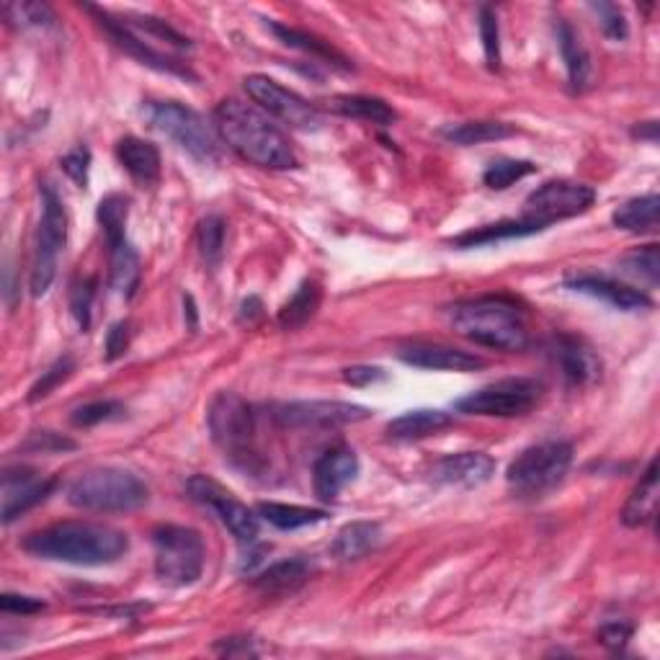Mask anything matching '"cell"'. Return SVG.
Returning <instances> with one entry per match:
<instances>
[{"mask_svg":"<svg viewBox=\"0 0 660 660\" xmlns=\"http://www.w3.org/2000/svg\"><path fill=\"white\" fill-rule=\"evenodd\" d=\"M630 635H632L630 624H607L598 637H601V643L607 645V648L619 650V648H624V643H627Z\"/></svg>","mask_w":660,"mask_h":660,"instance_id":"816d5d0a","label":"cell"},{"mask_svg":"<svg viewBox=\"0 0 660 660\" xmlns=\"http://www.w3.org/2000/svg\"><path fill=\"white\" fill-rule=\"evenodd\" d=\"M320 305V287L315 281H305L297 292L292 294V300L281 307L279 313V326L284 330H294L313 318L315 309Z\"/></svg>","mask_w":660,"mask_h":660,"instance_id":"d590c367","label":"cell"},{"mask_svg":"<svg viewBox=\"0 0 660 660\" xmlns=\"http://www.w3.org/2000/svg\"><path fill=\"white\" fill-rule=\"evenodd\" d=\"M570 465H573V446L568 442L534 444L508 465L506 483L519 498H545L566 480Z\"/></svg>","mask_w":660,"mask_h":660,"instance_id":"5b68a950","label":"cell"},{"mask_svg":"<svg viewBox=\"0 0 660 660\" xmlns=\"http://www.w3.org/2000/svg\"><path fill=\"white\" fill-rule=\"evenodd\" d=\"M596 202V191L586 183L578 181H547L540 189H534L524 202V219L545 230L557 219H568L591 210Z\"/></svg>","mask_w":660,"mask_h":660,"instance_id":"8fae6325","label":"cell"},{"mask_svg":"<svg viewBox=\"0 0 660 660\" xmlns=\"http://www.w3.org/2000/svg\"><path fill=\"white\" fill-rule=\"evenodd\" d=\"M274 416L289 429H335V426L367 421L371 410L343 401H300L279 405Z\"/></svg>","mask_w":660,"mask_h":660,"instance_id":"5bb4252c","label":"cell"},{"mask_svg":"<svg viewBox=\"0 0 660 660\" xmlns=\"http://www.w3.org/2000/svg\"><path fill=\"white\" fill-rule=\"evenodd\" d=\"M67 500L82 511L127 513L148 504V485L122 467H96L73 480Z\"/></svg>","mask_w":660,"mask_h":660,"instance_id":"277c9868","label":"cell"},{"mask_svg":"<svg viewBox=\"0 0 660 660\" xmlns=\"http://www.w3.org/2000/svg\"><path fill=\"white\" fill-rule=\"evenodd\" d=\"M343 380L354 384V388H367V384L384 382L388 380V375H384V369L380 367H348L343 369Z\"/></svg>","mask_w":660,"mask_h":660,"instance_id":"681fc988","label":"cell"},{"mask_svg":"<svg viewBox=\"0 0 660 660\" xmlns=\"http://www.w3.org/2000/svg\"><path fill=\"white\" fill-rule=\"evenodd\" d=\"M186 487H189V495L196 504L212 508L217 513V519L230 529V534L236 536L240 545H253L258 540V516L245 504H240L230 491H225L217 480L196 474Z\"/></svg>","mask_w":660,"mask_h":660,"instance_id":"7c38bea8","label":"cell"},{"mask_svg":"<svg viewBox=\"0 0 660 660\" xmlns=\"http://www.w3.org/2000/svg\"><path fill=\"white\" fill-rule=\"evenodd\" d=\"M127 348H129V326L127 322H116L106 335V359L109 361L119 359Z\"/></svg>","mask_w":660,"mask_h":660,"instance_id":"f907efd6","label":"cell"},{"mask_svg":"<svg viewBox=\"0 0 660 660\" xmlns=\"http://www.w3.org/2000/svg\"><path fill=\"white\" fill-rule=\"evenodd\" d=\"M96 297V279H82L71 289V313L80 330L91 328V307Z\"/></svg>","mask_w":660,"mask_h":660,"instance_id":"7bdbcfd3","label":"cell"},{"mask_svg":"<svg viewBox=\"0 0 660 660\" xmlns=\"http://www.w3.org/2000/svg\"><path fill=\"white\" fill-rule=\"evenodd\" d=\"M635 135L639 137V140H645V137H648L650 142H656L658 124H656V122H645V129H643V127H637V129H635Z\"/></svg>","mask_w":660,"mask_h":660,"instance_id":"db71d44e","label":"cell"},{"mask_svg":"<svg viewBox=\"0 0 660 660\" xmlns=\"http://www.w3.org/2000/svg\"><path fill=\"white\" fill-rule=\"evenodd\" d=\"M3 13L18 29H50L58 21L47 3H9Z\"/></svg>","mask_w":660,"mask_h":660,"instance_id":"74e56055","label":"cell"},{"mask_svg":"<svg viewBox=\"0 0 660 660\" xmlns=\"http://www.w3.org/2000/svg\"><path fill=\"white\" fill-rule=\"evenodd\" d=\"M24 553L39 560L67 562V566H112L127 555L129 540L119 529L91 524V521H62L21 542Z\"/></svg>","mask_w":660,"mask_h":660,"instance_id":"6da1fadb","label":"cell"},{"mask_svg":"<svg viewBox=\"0 0 660 660\" xmlns=\"http://www.w3.org/2000/svg\"><path fill=\"white\" fill-rule=\"evenodd\" d=\"M258 516H264L271 526L281 529V532H294V529L320 524L328 519V513L322 508H309V506H294V504H274V500H264L258 504Z\"/></svg>","mask_w":660,"mask_h":660,"instance_id":"4dcf8cb0","label":"cell"},{"mask_svg":"<svg viewBox=\"0 0 660 660\" xmlns=\"http://www.w3.org/2000/svg\"><path fill=\"white\" fill-rule=\"evenodd\" d=\"M516 127L506 122H462V124H446L442 129L444 140L454 144H462V148H472V144H485V142H498L506 137H513Z\"/></svg>","mask_w":660,"mask_h":660,"instance_id":"f1b7e54d","label":"cell"},{"mask_svg":"<svg viewBox=\"0 0 660 660\" xmlns=\"http://www.w3.org/2000/svg\"><path fill=\"white\" fill-rule=\"evenodd\" d=\"M268 29L277 34V37L284 41L287 47H294V50L309 54L313 60L326 62V65L341 67V71H351V62L343 58L339 50H333L328 41L315 37V34L300 31V29H294V26H284V24H268Z\"/></svg>","mask_w":660,"mask_h":660,"instance_id":"4316f807","label":"cell"},{"mask_svg":"<svg viewBox=\"0 0 660 660\" xmlns=\"http://www.w3.org/2000/svg\"><path fill=\"white\" fill-rule=\"evenodd\" d=\"M142 114L155 132L168 137L170 142H176L183 153L196 157L199 163L219 161V144L215 135L194 109L176 101H148Z\"/></svg>","mask_w":660,"mask_h":660,"instance_id":"52a82bcc","label":"cell"},{"mask_svg":"<svg viewBox=\"0 0 660 660\" xmlns=\"http://www.w3.org/2000/svg\"><path fill=\"white\" fill-rule=\"evenodd\" d=\"M591 11H594L598 16V24H601V29L609 39H614V41L627 39V34H630L627 18H624V13H622V9H619V5H614V3H591Z\"/></svg>","mask_w":660,"mask_h":660,"instance_id":"ee69618b","label":"cell"},{"mask_svg":"<svg viewBox=\"0 0 660 660\" xmlns=\"http://www.w3.org/2000/svg\"><path fill=\"white\" fill-rule=\"evenodd\" d=\"M333 112L351 116V119L380 124V127H390L397 119L395 109L388 101L375 99V96H335Z\"/></svg>","mask_w":660,"mask_h":660,"instance_id":"f546056e","label":"cell"},{"mask_svg":"<svg viewBox=\"0 0 660 660\" xmlns=\"http://www.w3.org/2000/svg\"><path fill=\"white\" fill-rule=\"evenodd\" d=\"M54 478H41L29 467H5L3 470V521L11 524L52 493Z\"/></svg>","mask_w":660,"mask_h":660,"instance_id":"2e32d148","label":"cell"},{"mask_svg":"<svg viewBox=\"0 0 660 660\" xmlns=\"http://www.w3.org/2000/svg\"><path fill=\"white\" fill-rule=\"evenodd\" d=\"M549 351H553V359L557 361V367L562 369V377L570 384H594L598 377H601V359L594 348L588 346L586 341L578 339V335L570 333H557L553 343H549Z\"/></svg>","mask_w":660,"mask_h":660,"instance_id":"e0dca14e","label":"cell"},{"mask_svg":"<svg viewBox=\"0 0 660 660\" xmlns=\"http://www.w3.org/2000/svg\"><path fill=\"white\" fill-rule=\"evenodd\" d=\"M116 157L137 183L153 186L161 178V153L153 142L140 140V137H122L116 142Z\"/></svg>","mask_w":660,"mask_h":660,"instance_id":"7402d4cb","label":"cell"},{"mask_svg":"<svg viewBox=\"0 0 660 660\" xmlns=\"http://www.w3.org/2000/svg\"><path fill=\"white\" fill-rule=\"evenodd\" d=\"M96 217H99V225L103 230V236H106L109 248L119 245L127 240V217H129V199L124 194H109L101 199L99 212H96Z\"/></svg>","mask_w":660,"mask_h":660,"instance_id":"836d02e7","label":"cell"},{"mask_svg":"<svg viewBox=\"0 0 660 660\" xmlns=\"http://www.w3.org/2000/svg\"><path fill=\"white\" fill-rule=\"evenodd\" d=\"M155 575L170 588L196 583L204 573L206 549L196 529L163 524L153 532Z\"/></svg>","mask_w":660,"mask_h":660,"instance_id":"8992f818","label":"cell"},{"mask_svg":"<svg viewBox=\"0 0 660 660\" xmlns=\"http://www.w3.org/2000/svg\"><path fill=\"white\" fill-rule=\"evenodd\" d=\"M382 542V526L375 521H351L335 534L333 545H330V555L341 562L359 560V557L369 555L371 549Z\"/></svg>","mask_w":660,"mask_h":660,"instance_id":"d4e9b609","label":"cell"},{"mask_svg":"<svg viewBox=\"0 0 660 660\" xmlns=\"http://www.w3.org/2000/svg\"><path fill=\"white\" fill-rule=\"evenodd\" d=\"M0 609H3L5 614H34V611L45 609V601H41V598H31V596L3 594L0 596Z\"/></svg>","mask_w":660,"mask_h":660,"instance_id":"c3c4849f","label":"cell"},{"mask_svg":"<svg viewBox=\"0 0 660 660\" xmlns=\"http://www.w3.org/2000/svg\"><path fill=\"white\" fill-rule=\"evenodd\" d=\"M88 11L96 13V18H99V24L103 26V31L112 37V41L119 50H124L129 54V58H135L137 62H142V65L153 67V71L168 73V75H178V78H191L194 80V73L189 71V67L183 65V62H178L174 58H168V54L157 52L153 45H148L140 34H135L129 26H124L119 18L109 16V13H103L99 9H93V5H86Z\"/></svg>","mask_w":660,"mask_h":660,"instance_id":"9a60e30c","label":"cell"},{"mask_svg":"<svg viewBox=\"0 0 660 660\" xmlns=\"http://www.w3.org/2000/svg\"><path fill=\"white\" fill-rule=\"evenodd\" d=\"M109 258H112V287L122 297H132L137 284H140V256L129 240L109 248Z\"/></svg>","mask_w":660,"mask_h":660,"instance_id":"d6a6232c","label":"cell"},{"mask_svg":"<svg viewBox=\"0 0 660 660\" xmlns=\"http://www.w3.org/2000/svg\"><path fill=\"white\" fill-rule=\"evenodd\" d=\"M307 575L309 566L305 560H284L264 570V573L253 581V586L266 596H287L294 594V591L307 581Z\"/></svg>","mask_w":660,"mask_h":660,"instance_id":"83f0119b","label":"cell"},{"mask_svg":"<svg viewBox=\"0 0 660 660\" xmlns=\"http://www.w3.org/2000/svg\"><path fill=\"white\" fill-rule=\"evenodd\" d=\"M449 320L459 335L478 343V346L521 351L529 343L524 309L506 294H487V297L457 302L449 309Z\"/></svg>","mask_w":660,"mask_h":660,"instance_id":"3957f363","label":"cell"},{"mask_svg":"<svg viewBox=\"0 0 660 660\" xmlns=\"http://www.w3.org/2000/svg\"><path fill=\"white\" fill-rule=\"evenodd\" d=\"M658 513V465L652 459L648 470H645L639 485L632 491L627 506L622 511V521L627 526H645L656 519Z\"/></svg>","mask_w":660,"mask_h":660,"instance_id":"484cf974","label":"cell"},{"mask_svg":"<svg viewBox=\"0 0 660 660\" xmlns=\"http://www.w3.org/2000/svg\"><path fill=\"white\" fill-rule=\"evenodd\" d=\"M454 426V416L444 410H408L403 416H397L395 421L388 423V436L395 442H418V439L436 436Z\"/></svg>","mask_w":660,"mask_h":660,"instance_id":"603a6c76","label":"cell"},{"mask_svg":"<svg viewBox=\"0 0 660 660\" xmlns=\"http://www.w3.org/2000/svg\"><path fill=\"white\" fill-rule=\"evenodd\" d=\"M540 232V227L526 223H498V225H483L478 230L465 232V236H457L452 240V245L457 248H474V245H485V243H498V240H511V238H524Z\"/></svg>","mask_w":660,"mask_h":660,"instance_id":"e575fe53","label":"cell"},{"mask_svg":"<svg viewBox=\"0 0 660 660\" xmlns=\"http://www.w3.org/2000/svg\"><path fill=\"white\" fill-rule=\"evenodd\" d=\"M397 356L405 364L418 369H431V371H478L485 367V361L480 359L478 354H470V351L444 346V343H423V341H412L405 343L397 351Z\"/></svg>","mask_w":660,"mask_h":660,"instance_id":"ac0fdd59","label":"cell"},{"mask_svg":"<svg viewBox=\"0 0 660 660\" xmlns=\"http://www.w3.org/2000/svg\"><path fill=\"white\" fill-rule=\"evenodd\" d=\"M542 382L532 377H508L485 384V388L470 392V395L459 397L457 410L467 416H485V418H516L526 416L529 410L540 403Z\"/></svg>","mask_w":660,"mask_h":660,"instance_id":"30bf717a","label":"cell"},{"mask_svg":"<svg viewBox=\"0 0 660 660\" xmlns=\"http://www.w3.org/2000/svg\"><path fill=\"white\" fill-rule=\"evenodd\" d=\"M658 212H660V199L658 194L637 196L624 202L619 210L611 215L617 227L627 232H650L658 227Z\"/></svg>","mask_w":660,"mask_h":660,"instance_id":"1f68e13d","label":"cell"},{"mask_svg":"<svg viewBox=\"0 0 660 660\" xmlns=\"http://www.w3.org/2000/svg\"><path fill=\"white\" fill-rule=\"evenodd\" d=\"M225 236H227V227H225L223 217L210 215V217H204L202 223H199L196 245H199V253H202V258L206 261V264L215 266L217 261L223 258Z\"/></svg>","mask_w":660,"mask_h":660,"instance_id":"8d00e7d4","label":"cell"},{"mask_svg":"<svg viewBox=\"0 0 660 660\" xmlns=\"http://www.w3.org/2000/svg\"><path fill=\"white\" fill-rule=\"evenodd\" d=\"M215 127L232 153L268 170H287L297 165L284 132L258 109L238 99H225L215 109Z\"/></svg>","mask_w":660,"mask_h":660,"instance_id":"7a4b0ae2","label":"cell"},{"mask_svg":"<svg viewBox=\"0 0 660 660\" xmlns=\"http://www.w3.org/2000/svg\"><path fill=\"white\" fill-rule=\"evenodd\" d=\"M258 315H261V300H258V297L245 300V302H243V313H240V318L251 322L253 318H258Z\"/></svg>","mask_w":660,"mask_h":660,"instance_id":"f5cc1de1","label":"cell"},{"mask_svg":"<svg viewBox=\"0 0 660 660\" xmlns=\"http://www.w3.org/2000/svg\"><path fill=\"white\" fill-rule=\"evenodd\" d=\"M356 474H359V457L351 446H333L315 462L313 470V485L315 495L320 500H333L339 498L343 487L354 483Z\"/></svg>","mask_w":660,"mask_h":660,"instance_id":"d6986e66","label":"cell"},{"mask_svg":"<svg viewBox=\"0 0 660 660\" xmlns=\"http://www.w3.org/2000/svg\"><path fill=\"white\" fill-rule=\"evenodd\" d=\"M245 91L253 101L271 114L274 119L289 124L294 129H318L320 114L313 103L302 99L300 93L289 91L281 82L266 78V75H248Z\"/></svg>","mask_w":660,"mask_h":660,"instance_id":"4fadbf2b","label":"cell"},{"mask_svg":"<svg viewBox=\"0 0 660 660\" xmlns=\"http://www.w3.org/2000/svg\"><path fill=\"white\" fill-rule=\"evenodd\" d=\"M212 442L230 457L245 465L256 457V412L236 392H219L206 410Z\"/></svg>","mask_w":660,"mask_h":660,"instance_id":"ba28073f","label":"cell"},{"mask_svg":"<svg viewBox=\"0 0 660 660\" xmlns=\"http://www.w3.org/2000/svg\"><path fill=\"white\" fill-rule=\"evenodd\" d=\"M566 287L573 289V292L588 294V297L604 300L607 305L624 309V313L648 309L652 305V300L645 292H639V289L627 287V284H622V281H614L609 277H594V274H588V277L568 279Z\"/></svg>","mask_w":660,"mask_h":660,"instance_id":"44dd1931","label":"cell"},{"mask_svg":"<svg viewBox=\"0 0 660 660\" xmlns=\"http://www.w3.org/2000/svg\"><path fill=\"white\" fill-rule=\"evenodd\" d=\"M26 449L31 452H71L75 449V442H71V439L60 436V433L54 431H37L31 433V439L26 442Z\"/></svg>","mask_w":660,"mask_h":660,"instance_id":"7dc6e473","label":"cell"},{"mask_svg":"<svg viewBox=\"0 0 660 660\" xmlns=\"http://www.w3.org/2000/svg\"><path fill=\"white\" fill-rule=\"evenodd\" d=\"M73 367H75V364H73L71 356H62V359L54 361L52 367L47 369L45 375H41V380L31 388L29 401H31V403H37V401H41V397L50 395V392H52L54 388H58V384H62V382L67 380V377H71Z\"/></svg>","mask_w":660,"mask_h":660,"instance_id":"f6af8a7d","label":"cell"},{"mask_svg":"<svg viewBox=\"0 0 660 660\" xmlns=\"http://www.w3.org/2000/svg\"><path fill=\"white\" fill-rule=\"evenodd\" d=\"M624 268L632 274V277H639L643 281H648L650 287H656L660 281V253L658 245H645L637 248L635 253H630L624 258Z\"/></svg>","mask_w":660,"mask_h":660,"instance_id":"ab89813d","label":"cell"},{"mask_svg":"<svg viewBox=\"0 0 660 660\" xmlns=\"http://www.w3.org/2000/svg\"><path fill=\"white\" fill-rule=\"evenodd\" d=\"M124 412V403L119 401H96L82 405V408L73 410L71 421L78 426V429H91V426L114 421V418H122Z\"/></svg>","mask_w":660,"mask_h":660,"instance_id":"60d3db41","label":"cell"},{"mask_svg":"<svg viewBox=\"0 0 660 660\" xmlns=\"http://www.w3.org/2000/svg\"><path fill=\"white\" fill-rule=\"evenodd\" d=\"M62 170L73 178L80 189L88 186V170H91V150L86 144H78V148L71 150L65 157H62Z\"/></svg>","mask_w":660,"mask_h":660,"instance_id":"bcb514c9","label":"cell"},{"mask_svg":"<svg viewBox=\"0 0 660 660\" xmlns=\"http://www.w3.org/2000/svg\"><path fill=\"white\" fill-rule=\"evenodd\" d=\"M41 217L34 240V264H31V294L41 297L52 287L58 274V258L67 240V215L58 191L50 183L41 186Z\"/></svg>","mask_w":660,"mask_h":660,"instance_id":"9c48e42d","label":"cell"},{"mask_svg":"<svg viewBox=\"0 0 660 660\" xmlns=\"http://www.w3.org/2000/svg\"><path fill=\"white\" fill-rule=\"evenodd\" d=\"M557 45H560L562 60H566L568 67V80L570 86H573V91H583V88H588L591 82V58L586 45L581 41V34L573 29V24L566 18H557Z\"/></svg>","mask_w":660,"mask_h":660,"instance_id":"cb8c5ba5","label":"cell"},{"mask_svg":"<svg viewBox=\"0 0 660 660\" xmlns=\"http://www.w3.org/2000/svg\"><path fill=\"white\" fill-rule=\"evenodd\" d=\"M480 39H483L485 50V62L491 71L500 67V29H498V16L491 5L480 9Z\"/></svg>","mask_w":660,"mask_h":660,"instance_id":"b9f144b4","label":"cell"},{"mask_svg":"<svg viewBox=\"0 0 660 660\" xmlns=\"http://www.w3.org/2000/svg\"><path fill=\"white\" fill-rule=\"evenodd\" d=\"M534 170H536L534 163L508 161V157H504V161H493L491 165H487V170L483 174V181L487 189L504 191V189H508V186H513L516 181H521V178L532 176Z\"/></svg>","mask_w":660,"mask_h":660,"instance_id":"f35d334b","label":"cell"},{"mask_svg":"<svg viewBox=\"0 0 660 660\" xmlns=\"http://www.w3.org/2000/svg\"><path fill=\"white\" fill-rule=\"evenodd\" d=\"M436 483L457 487H480L495 474V462L485 452H459L446 454L431 467Z\"/></svg>","mask_w":660,"mask_h":660,"instance_id":"ffe728a7","label":"cell"}]
</instances>
